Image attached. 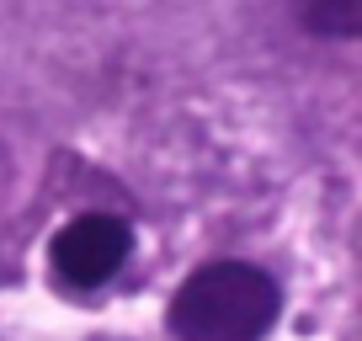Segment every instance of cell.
<instances>
[{
	"instance_id": "3",
	"label": "cell",
	"mask_w": 362,
	"mask_h": 341,
	"mask_svg": "<svg viewBox=\"0 0 362 341\" xmlns=\"http://www.w3.org/2000/svg\"><path fill=\"white\" fill-rule=\"evenodd\" d=\"M298 22L320 37H357L362 27V0H293Z\"/></svg>"
},
{
	"instance_id": "1",
	"label": "cell",
	"mask_w": 362,
	"mask_h": 341,
	"mask_svg": "<svg viewBox=\"0 0 362 341\" xmlns=\"http://www.w3.org/2000/svg\"><path fill=\"white\" fill-rule=\"evenodd\" d=\"M277 315L283 288L250 262H208L170 299V330L181 341H267Z\"/></svg>"
},
{
	"instance_id": "2",
	"label": "cell",
	"mask_w": 362,
	"mask_h": 341,
	"mask_svg": "<svg viewBox=\"0 0 362 341\" xmlns=\"http://www.w3.org/2000/svg\"><path fill=\"white\" fill-rule=\"evenodd\" d=\"M128 250H134V229L123 224V219L112 214H80L69 219L64 229L54 235V277L64 288H80V294H90V288L112 283L117 272H123Z\"/></svg>"
}]
</instances>
